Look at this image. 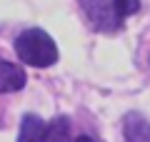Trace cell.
Returning a JSON list of instances; mask_svg holds the SVG:
<instances>
[{
	"instance_id": "1",
	"label": "cell",
	"mask_w": 150,
	"mask_h": 142,
	"mask_svg": "<svg viewBox=\"0 0 150 142\" xmlns=\"http://www.w3.org/2000/svg\"><path fill=\"white\" fill-rule=\"evenodd\" d=\"M15 53L30 67H50L58 63V45L40 27H30V30H23L18 35Z\"/></svg>"
},
{
	"instance_id": "2",
	"label": "cell",
	"mask_w": 150,
	"mask_h": 142,
	"mask_svg": "<svg viewBox=\"0 0 150 142\" xmlns=\"http://www.w3.org/2000/svg\"><path fill=\"white\" fill-rule=\"evenodd\" d=\"M80 8L85 13L88 22L100 32H115L125 22L120 18L118 0H80Z\"/></svg>"
},
{
	"instance_id": "3",
	"label": "cell",
	"mask_w": 150,
	"mask_h": 142,
	"mask_svg": "<svg viewBox=\"0 0 150 142\" xmlns=\"http://www.w3.org/2000/svg\"><path fill=\"white\" fill-rule=\"evenodd\" d=\"M25 80H28V75L20 65H13V63L0 58V95L23 90L25 87Z\"/></svg>"
},
{
	"instance_id": "4",
	"label": "cell",
	"mask_w": 150,
	"mask_h": 142,
	"mask_svg": "<svg viewBox=\"0 0 150 142\" xmlns=\"http://www.w3.org/2000/svg\"><path fill=\"white\" fill-rule=\"evenodd\" d=\"M123 135L128 142H150V122L138 112H128L123 120Z\"/></svg>"
},
{
	"instance_id": "5",
	"label": "cell",
	"mask_w": 150,
	"mask_h": 142,
	"mask_svg": "<svg viewBox=\"0 0 150 142\" xmlns=\"http://www.w3.org/2000/svg\"><path fill=\"white\" fill-rule=\"evenodd\" d=\"M45 122L38 115L28 112L20 122V135H18V142H45Z\"/></svg>"
},
{
	"instance_id": "6",
	"label": "cell",
	"mask_w": 150,
	"mask_h": 142,
	"mask_svg": "<svg viewBox=\"0 0 150 142\" xmlns=\"http://www.w3.org/2000/svg\"><path fill=\"white\" fill-rule=\"evenodd\" d=\"M45 142H70V122L65 115H58L45 130Z\"/></svg>"
},
{
	"instance_id": "7",
	"label": "cell",
	"mask_w": 150,
	"mask_h": 142,
	"mask_svg": "<svg viewBox=\"0 0 150 142\" xmlns=\"http://www.w3.org/2000/svg\"><path fill=\"white\" fill-rule=\"evenodd\" d=\"M73 142H93V137H90V135H78Z\"/></svg>"
}]
</instances>
